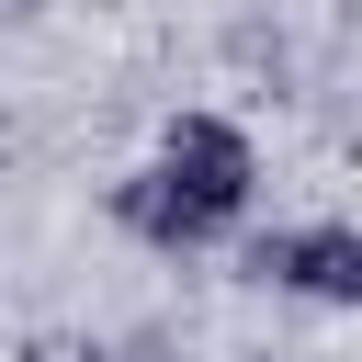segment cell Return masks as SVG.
I'll return each mask as SVG.
<instances>
[{"instance_id":"6da1fadb","label":"cell","mask_w":362,"mask_h":362,"mask_svg":"<svg viewBox=\"0 0 362 362\" xmlns=\"http://www.w3.org/2000/svg\"><path fill=\"white\" fill-rule=\"evenodd\" d=\"M113 226L136 238V249H158V260H192V249H226L238 226H249V204H260V136L238 124V113H170L158 124V158L147 170H124L113 192Z\"/></svg>"},{"instance_id":"7a4b0ae2","label":"cell","mask_w":362,"mask_h":362,"mask_svg":"<svg viewBox=\"0 0 362 362\" xmlns=\"http://www.w3.org/2000/svg\"><path fill=\"white\" fill-rule=\"evenodd\" d=\"M238 272L305 305H362V226L317 215V226H238Z\"/></svg>"},{"instance_id":"3957f363","label":"cell","mask_w":362,"mask_h":362,"mask_svg":"<svg viewBox=\"0 0 362 362\" xmlns=\"http://www.w3.org/2000/svg\"><path fill=\"white\" fill-rule=\"evenodd\" d=\"M0 11H45V0H0Z\"/></svg>"},{"instance_id":"277c9868","label":"cell","mask_w":362,"mask_h":362,"mask_svg":"<svg viewBox=\"0 0 362 362\" xmlns=\"http://www.w3.org/2000/svg\"><path fill=\"white\" fill-rule=\"evenodd\" d=\"M249 362H272V351H249Z\"/></svg>"}]
</instances>
